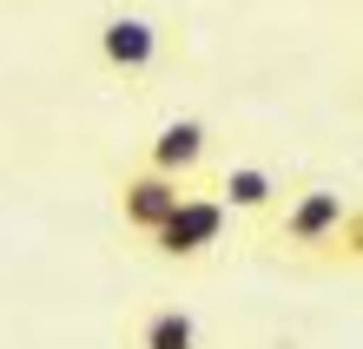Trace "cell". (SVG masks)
<instances>
[{"label":"cell","instance_id":"6da1fadb","mask_svg":"<svg viewBox=\"0 0 363 349\" xmlns=\"http://www.w3.org/2000/svg\"><path fill=\"white\" fill-rule=\"evenodd\" d=\"M225 224H231V211L211 198V191H179L172 217L152 231V251L172 257V264H191V257H205L211 244H225Z\"/></svg>","mask_w":363,"mask_h":349},{"label":"cell","instance_id":"7a4b0ae2","mask_svg":"<svg viewBox=\"0 0 363 349\" xmlns=\"http://www.w3.org/2000/svg\"><path fill=\"white\" fill-rule=\"evenodd\" d=\"M344 224H350V198H344V191L311 185V191H297V198H291L284 217H277V237H271V244H284V251H324Z\"/></svg>","mask_w":363,"mask_h":349},{"label":"cell","instance_id":"3957f363","mask_svg":"<svg viewBox=\"0 0 363 349\" xmlns=\"http://www.w3.org/2000/svg\"><path fill=\"white\" fill-rule=\"evenodd\" d=\"M179 191H185V185L165 178V171H125V178H119V217H125V231L152 237L165 217H172Z\"/></svg>","mask_w":363,"mask_h":349},{"label":"cell","instance_id":"277c9868","mask_svg":"<svg viewBox=\"0 0 363 349\" xmlns=\"http://www.w3.org/2000/svg\"><path fill=\"white\" fill-rule=\"evenodd\" d=\"M205 151H211V132H205V119H165L152 145H145V171H165V178H191V171L205 165Z\"/></svg>","mask_w":363,"mask_h":349},{"label":"cell","instance_id":"5b68a950","mask_svg":"<svg viewBox=\"0 0 363 349\" xmlns=\"http://www.w3.org/2000/svg\"><path fill=\"white\" fill-rule=\"evenodd\" d=\"M159 47H165V33H159L145 13H113V20L99 27V59H106L113 73H145V67L159 59Z\"/></svg>","mask_w":363,"mask_h":349},{"label":"cell","instance_id":"8992f818","mask_svg":"<svg viewBox=\"0 0 363 349\" xmlns=\"http://www.w3.org/2000/svg\"><path fill=\"white\" fill-rule=\"evenodd\" d=\"M133 349H205L199 316L179 310V303H159V310H145L133 323Z\"/></svg>","mask_w":363,"mask_h":349},{"label":"cell","instance_id":"52a82bcc","mask_svg":"<svg viewBox=\"0 0 363 349\" xmlns=\"http://www.w3.org/2000/svg\"><path fill=\"white\" fill-rule=\"evenodd\" d=\"M211 198H218L225 211H271L277 205V171L271 165H225Z\"/></svg>","mask_w":363,"mask_h":349}]
</instances>
